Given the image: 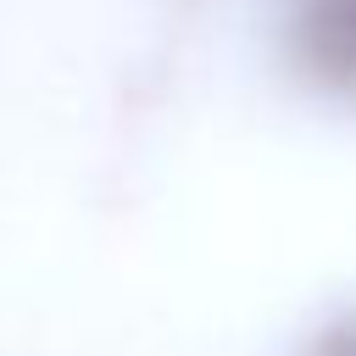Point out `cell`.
<instances>
[{
    "label": "cell",
    "instance_id": "6da1fadb",
    "mask_svg": "<svg viewBox=\"0 0 356 356\" xmlns=\"http://www.w3.org/2000/svg\"><path fill=\"white\" fill-rule=\"evenodd\" d=\"M284 50L317 95L356 100V0H289Z\"/></svg>",
    "mask_w": 356,
    "mask_h": 356
},
{
    "label": "cell",
    "instance_id": "7a4b0ae2",
    "mask_svg": "<svg viewBox=\"0 0 356 356\" xmlns=\"http://www.w3.org/2000/svg\"><path fill=\"white\" fill-rule=\"evenodd\" d=\"M312 356H356V312H345V317H334L323 334H317V345H312Z\"/></svg>",
    "mask_w": 356,
    "mask_h": 356
}]
</instances>
